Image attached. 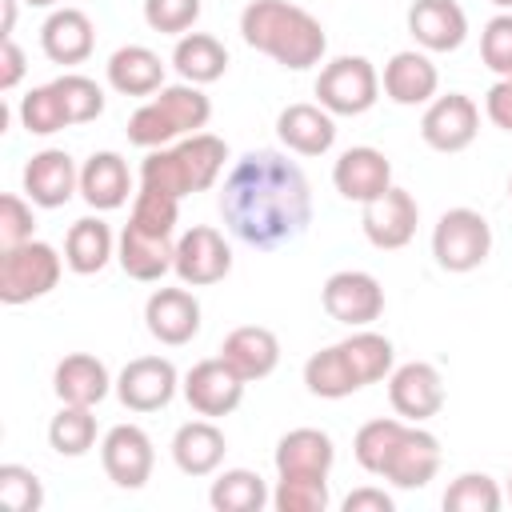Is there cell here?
Listing matches in <instances>:
<instances>
[{"label":"cell","instance_id":"cell-3","mask_svg":"<svg viewBox=\"0 0 512 512\" xmlns=\"http://www.w3.org/2000/svg\"><path fill=\"white\" fill-rule=\"evenodd\" d=\"M176 216H180V200L156 188H140L132 200V216L120 232V248L116 260L120 268L140 280L152 284L172 268L176 256Z\"/></svg>","mask_w":512,"mask_h":512},{"label":"cell","instance_id":"cell-16","mask_svg":"<svg viewBox=\"0 0 512 512\" xmlns=\"http://www.w3.org/2000/svg\"><path fill=\"white\" fill-rule=\"evenodd\" d=\"M416 224H420V204H416L412 192H404L396 184L384 196L368 200L364 212H360V228H364L368 244L372 248H384V252L404 248L416 236Z\"/></svg>","mask_w":512,"mask_h":512},{"label":"cell","instance_id":"cell-41","mask_svg":"<svg viewBox=\"0 0 512 512\" xmlns=\"http://www.w3.org/2000/svg\"><path fill=\"white\" fill-rule=\"evenodd\" d=\"M56 88H60V96H64V108H68L72 124H88V120H96V116L104 112V88H100L92 76H84V72H64V76H56Z\"/></svg>","mask_w":512,"mask_h":512},{"label":"cell","instance_id":"cell-51","mask_svg":"<svg viewBox=\"0 0 512 512\" xmlns=\"http://www.w3.org/2000/svg\"><path fill=\"white\" fill-rule=\"evenodd\" d=\"M492 4H496L500 12H512V0H492Z\"/></svg>","mask_w":512,"mask_h":512},{"label":"cell","instance_id":"cell-47","mask_svg":"<svg viewBox=\"0 0 512 512\" xmlns=\"http://www.w3.org/2000/svg\"><path fill=\"white\" fill-rule=\"evenodd\" d=\"M484 116H488L496 128L512 132V76H508V80H496V84L488 88V96H484Z\"/></svg>","mask_w":512,"mask_h":512},{"label":"cell","instance_id":"cell-46","mask_svg":"<svg viewBox=\"0 0 512 512\" xmlns=\"http://www.w3.org/2000/svg\"><path fill=\"white\" fill-rule=\"evenodd\" d=\"M24 72H28L24 48H20L12 36H4V40H0V92H12V88L24 80Z\"/></svg>","mask_w":512,"mask_h":512},{"label":"cell","instance_id":"cell-45","mask_svg":"<svg viewBox=\"0 0 512 512\" xmlns=\"http://www.w3.org/2000/svg\"><path fill=\"white\" fill-rule=\"evenodd\" d=\"M144 20L152 32L184 36L200 20V0H144Z\"/></svg>","mask_w":512,"mask_h":512},{"label":"cell","instance_id":"cell-49","mask_svg":"<svg viewBox=\"0 0 512 512\" xmlns=\"http://www.w3.org/2000/svg\"><path fill=\"white\" fill-rule=\"evenodd\" d=\"M0 4H4V20H0V40H4L16 28V0H0Z\"/></svg>","mask_w":512,"mask_h":512},{"label":"cell","instance_id":"cell-33","mask_svg":"<svg viewBox=\"0 0 512 512\" xmlns=\"http://www.w3.org/2000/svg\"><path fill=\"white\" fill-rule=\"evenodd\" d=\"M340 352H344L352 376L360 380V388L384 380V376L396 368V348H392V340L380 336V332H372V328H356L352 336H344V340H340Z\"/></svg>","mask_w":512,"mask_h":512},{"label":"cell","instance_id":"cell-29","mask_svg":"<svg viewBox=\"0 0 512 512\" xmlns=\"http://www.w3.org/2000/svg\"><path fill=\"white\" fill-rule=\"evenodd\" d=\"M224 452H228V440L208 416L180 424L172 436V460L184 476H212L224 464Z\"/></svg>","mask_w":512,"mask_h":512},{"label":"cell","instance_id":"cell-21","mask_svg":"<svg viewBox=\"0 0 512 512\" xmlns=\"http://www.w3.org/2000/svg\"><path fill=\"white\" fill-rule=\"evenodd\" d=\"M408 32L424 52H456L468 40V16L456 0H416L408 8Z\"/></svg>","mask_w":512,"mask_h":512},{"label":"cell","instance_id":"cell-10","mask_svg":"<svg viewBox=\"0 0 512 512\" xmlns=\"http://www.w3.org/2000/svg\"><path fill=\"white\" fill-rule=\"evenodd\" d=\"M320 304H324V312L332 320H340L348 328H368L384 312V288H380V280L372 272L344 268V272H332L324 280Z\"/></svg>","mask_w":512,"mask_h":512},{"label":"cell","instance_id":"cell-36","mask_svg":"<svg viewBox=\"0 0 512 512\" xmlns=\"http://www.w3.org/2000/svg\"><path fill=\"white\" fill-rule=\"evenodd\" d=\"M16 112H20L24 132H32V136H52L60 128H72V116L64 108V96H60L56 80L52 84H36L32 92H24Z\"/></svg>","mask_w":512,"mask_h":512},{"label":"cell","instance_id":"cell-30","mask_svg":"<svg viewBox=\"0 0 512 512\" xmlns=\"http://www.w3.org/2000/svg\"><path fill=\"white\" fill-rule=\"evenodd\" d=\"M108 84L120 96H156L164 88V60L144 44H124L108 56Z\"/></svg>","mask_w":512,"mask_h":512},{"label":"cell","instance_id":"cell-42","mask_svg":"<svg viewBox=\"0 0 512 512\" xmlns=\"http://www.w3.org/2000/svg\"><path fill=\"white\" fill-rule=\"evenodd\" d=\"M0 504L8 512H36L44 504L40 476L24 464H0Z\"/></svg>","mask_w":512,"mask_h":512},{"label":"cell","instance_id":"cell-4","mask_svg":"<svg viewBox=\"0 0 512 512\" xmlns=\"http://www.w3.org/2000/svg\"><path fill=\"white\" fill-rule=\"evenodd\" d=\"M224 160H228V144L220 136L192 132L176 144L152 148L140 160V188H156V192L184 200L192 192H208L216 176L224 172Z\"/></svg>","mask_w":512,"mask_h":512},{"label":"cell","instance_id":"cell-9","mask_svg":"<svg viewBox=\"0 0 512 512\" xmlns=\"http://www.w3.org/2000/svg\"><path fill=\"white\" fill-rule=\"evenodd\" d=\"M172 272H176L180 284H188V288L220 284V280L232 272V248H228L224 232L212 228V224H192V228L176 240Z\"/></svg>","mask_w":512,"mask_h":512},{"label":"cell","instance_id":"cell-38","mask_svg":"<svg viewBox=\"0 0 512 512\" xmlns=\"http://www.w3.org/2000/svg\"><path fill=\"white\" fill-rule=\"evenodd\" d=\"M404 428H408V420H400V416L368 420V424L356 432V440H352V456H356V464H360L364 472L380 476V468H384V460L392 456V448H396V440H400Z\"/></svg>","mask_w":512,"mask_h":512},{"label":"cell","instance_id":"cell-39","mask_svg":"<svg viewBox=\"0 0 512 512\" xmlns=\"http://www.w3.org/2000/svg\"><path fill=\"white\" fill-rule=\"evenodd\" d=\"M500 504H504L500 484L488 472H460L444 488V508L448 512H500Z\"/></svg>","mask_w":512,"mask_h":512},{"label":"cell","instance_id":"cell-27","mask_svg":"<svg viewBox=\"0 0 512 512\" xmlns=\"http://www.w3.org/2000/svg\"><path fill=\"white\" fill-rule=\"evenodd\" d=\"M276 476H328L336 464V444L320 428H292L276 440Z\"/></svg>","mask_w":512,"mask_h":512},{"label":"cell","instance_id":"cell-24","mask_svg":"<svg viewBox=\"0 0 512 512\" xmlns=\"http://www.w3.org/2000/svg\"><path fill=\"white\" fill-rule=\"evenodd\" d=\"M220 356L232 364V372L240 380L252 384V380H264V376L276 372V364H280V340L264 324H244V328H232L224 336Z\"/></svg>","mask_w":512,"mask_h":512},{"label":"cell","instance_id":"cell-1","mask_svg":"<svg viewBox=\"0 0 512 512\" xmlns=\"http://www.w3.org/2000/svg\"><path fill=\"white\" fill-rule=\"evenodd\" d=\"M220 220L248 248H280L312 224L308 176L272 148L244 152L224 176Z\"/></svg>","mask_w":512,"mask_h":512},{"label":"cell","instance_id":"cell-15","mask_svg":"<svg viewBox=\"0 0 512 512\" xmlns=\"http://www.w3.org/2000/svg\"><path fill=\"white\" fill-rule=\"evenodd\" d=\"M176 388H180L176 364L164 356H136L116 376V396L128 412H160L172 404Z\"/></svg>","mask_w":512,"mask_h":512},{"label":"cell","instance_id":"cell-48","mask_svg":"<svg viewBox=\"0 0 512 512\" xmlns=\"http://www.w3.org/2000/svg\"><path fill=\"white\" fill-rule=\"evenodd\" d=\"M344 512H392V496L384 488H356L344 496Z\"/></svg>","mask_w":512,"mask_h":512},{"label":"cell","instance_id":"cell-50","mask_svg":"<svg viewBox=\"0 0 512 512\" xmlns=\"http://www.w3.org/2000/svg\"><path fill=\"white\" fill-rule=\"evenodd\" d=\"M24 4H32V8H52V4H60V0H24Z\"/></svg>","mask_w":512,"mask_h":512},{"label":"cell","instance_id":"cell-7","mask_svg":"<svg viewBox=\"0 0 512 512\" xmlns=\"http://www.w3.org/2000/svg\"><path fill=\"white\" fill-rule=\"evenodd\" d=\"M492 252V224L476 208H448L432 228V256L444 272H472Z\"/></svg>","mask_w":512,"mask_h":512},{"label":"cell","instance_id":"cell-22","mask_svg":"<svg viewBox=\"0 0 512 512\" xmlns=\"http://www.w3.org/2000/svg\"><path fill=\"white\" fill-rule=\"evenodd\" d=\"M40 48L52 64H84L96 48V28L88 20V12L80 8H52V16L40 24Z\"/></svg>","mask_w":512,"mask_h":512},{"label":"cell","instance_id":"cell-32","mask_svg":"<svg viewBox=\"0 0 512 512\" xmlns=\"http://www.w3.org/2000/svg\"><path fill=\"white\" fill-rule=\"evenodd\" d=\"M112 248H116L112 228L100 216H80L64 236V264L76 276H92L112 260Z\"/></svg>","mask_w":512,"mask_h":512},{"label":"cell","instance_id":"cell-12","mask_svg":"<svg viewBox=\"0 0 512 512\" xmlns=\"http://www.w3.org/2000/svg\"><path fill=\"white\" fill-rule=\"evenodd\" d=\"M100 464H104V476L116 484V488H144L148 476H152V464H156V448H152V436L140 428V424H116L104 432L100 440Z\"/></svg>","mask_w":512,"mask_h":512},{"label":"cell","instance_id":"cell-40","mask_svg":"<svg viewBox=\"0 0 512 512\" xmlns=\"http://www.w3.org/2000/svg\"><path fill=\"white\" fill-rule=\"evenodd\" d=\"M276 512H324L328 508V476H280L272 492Z\"/></svg>","mask_w":512,"mask_h":512},{"label":"cell","instance_id":"cell-43","mask_svg":"<svg viewBox=\"0 0 512 512\" xmlns=\"http://www.w3.org/2000/svg\"><path fill=\"white\" fill-rule=\"evenodd\" d=\"M480 60L500 80L512 76V12H496L480 32Z\"/></svg>","mask_w":512,"mask_h":512},{"label":"cell","instance_id":"cell-44","mask_svg":"<svg viewBox=\"0 0 512 512\" xmlns=\"http://www.w3.org/2000/svg\"><path fill=\"white\" fill-rule=\"evenodd\" d=\"M32 232H36L32 200H24V196H16V192H4V196H0V252L28 244Z\"/></svg>","mask_w":512,"mask_h":512},{"label":"cell","instance_id":"cell-11","mask_svg":"<svg viewBox=\"0 0 512 512\" xmlns=\"http://www.w3.org/2000/svg\"><path fill=\"white\" fill-rule=\"evenodd\" d=\"M388 404L400 420L424 424L444 408V376L428 360H408L388 372Z\"/></svg>","mask_w":512,"mask_h":512},{"label":"cell","instance_id":"cell-13","mask_svg":"<svg viewBox=\"0 0 512 512\" xmlns=\"http://www.w3.org/2000/svg\"><path fill=\"white\" fill-rule=\"evenodd\" d=\"M244 384L248 380H240L224 356H208V360H200V364H192L184 372V384L180 388H184V400H188V408L196 416L216 420V416H228V412L240 408Z\"/></svg>","mask_w":512,"mask_h":512},{"label":"cell","instance_id":"cell-23","mask_svg":"<svg viewBox=\"0 0 512 512\" xmlns=\"http://www.w3.org/2000/svg\"><path fill=\"white\" fill-rule=\"evenodd\" d=\"M276 136L296 156H324L336 144V120L320 104H288L276 116Z\"/></svg>","mask_w":512,"mask_h":512},{"label":"cell","instance_id":"cell-34","mask_svg":"<svg viewBox=\"0 0 512 512\" xmlns=\"http://www.w3.org/2000/svg\"><path fill=\"white\" fill-rule=\"evenodd\" d=\"M208 504L216 512H260L264 504H272V492L264 484L260 472L252 468H228L212 480L208 488Z\"/></svg>","mask_w":512,"mask_h":512},{"label":"cell","instance_id":"cell-14","mask_svg":"<svg viewBox=\"0 0 512 512\" xmlns=\"http://www.w3.org/2000/svg\"><path fill=\"white\" fill-rule=\"evenodd\" d=\"M480 132V108L464 92L432 96L420 116V136L436 152H464Z\"/></svg>","mask_w":512,"mask_h":512},{"label":"cell","instance_id":"cell-20","mask_svg":"<svg viewBox=\"0 0 512 512\" xmlns=\"http://www.w3.org/2000/svg\"><path fill=\"white\" fill-rule=\"evenodd\" d=\"M144 324L160 344L180 348L200 332V300L188 292V284L184 288H156L144 304Z\"/></svg>","mask_w":512,"mask_h":512},{"label":"cell","instance_id":"cell-53","mask_svg":"<svg viewBox=\"0 0 512 512\" xmlns=\"http://www.w3.org/2000/svg\"><path fill=\"white\" fill-rule=\"evenodd\" d=\"M508 496H512V472H508Z\"/></svg>","mask_w":512,"mask_h":512},{"label":"cell","instance_id":"cell-2","mask_svg":"<svg viewBox=\"0 0 512 512\" xmlns=\"http://www.w3.org/2000/svg\"><path fill=\"white\" fill-rule=\"evenodd\" d=\"M240 36L248 48L272 56L280 68L304 72L328 52L324 24L292 0H252L240 12Z\"/></svg>","mask_w":512,"mask_h":512},{"label":"cell","instance_id":"cell-19","mask_svg":"<svg viewBox=\"0 0 512 512\" xmlns=\"http://www.w3.org/2000/svg\"><path fill=\"white\" fill-rule=\"evenodd\" d=\"M436 472H440V440L420 424H408L400 432L392 456L380 468V476L396 488H424Z\"/></svg>","mask_w":512,"mask_h":512},{"label":"cell","instance_id":"cell-8","mask_svg":"<svg viewBox=\"0 0 512 512\" xmlns=\"http://www.w3.org/2000/svg\"><path fill=\"white\" fill-rule=\"evenodd\" d=\"M380 76L368 56H336L316 76V100L332 116H360L376 104Z\"/></svg>","mask_w":512,"mask_h":512},{"label":"cell","instance_id":"cell-37","mask_svg":"<svg viewBox=\"0 0 512 512\" xmlns=\"http://www.w3.org/2000/svg\"><path fill=\"white\" fill-rule=\"evenodd\" d=\"M48 444L60 456H84L96 444V416L84 404H60V412L48 420Z\"/></svg>","mask_w":512,"mask_h":512},{"label":"cell","instance_id":"cell-5","mask_svg":"<svg viewBox=\"0 0 512 512\" xmlns=\"http://www.w3.org/2000/svg\"><path fill=\"white\" fill-rule=\"evenodd\" d=\"M212 100L200 92V84H164L148 104H140L128 120V144L136 148H164L180 136H192L208 124Z\"/></svg>","mask_w":512,"mask_h":512},{"label":"cell","instance_id":"cell-17","mask_svg":"<svg viewBox=\"0 0 512 512\" xmlns=\"http://www.w3.org/2000/svg\"><path fill=\"white\" fill-rule=\"evenodd\" d=\"M332 184L344 200L368 204L376 196H384L392 188V164L380 148L372 144H356L348 152H340V160L332 164Z\"/></svg>","mask_w":512,"mask_h":512},{"label":"cell","instance_id":"cell-31","mask_svg":"<svg viewBox=\"0 0 512 512\" xmlns=\"http://www.w3.org/2000/svg\"><path fill=\"white\" fill-rule=\"evenodd\" d=\"M172 68L184 84H212L228 72V48L208 32H184L172 48Z\"/></svg>","mask_w":512,"mask_h":512},{"label":"cell","instance_id":"cell-18","mask_svg":"<svg viewBox=\"0 0 512 512\" xmlns=\"http://www.w3.org/2000/svg\"><path fill=\"white\" fill-rule=\"evenodd\" d=\"M80 192V168L64 148H44L24 164V196L36 208H64Z\"/></svg>","mask_w":512,"mask_h":512},{"label":"cell","instance_id":"cell-28","mask_svg":"<svg viewBox=\"0 0 512 512\" xmlns=\"http://www.w3.org/2000/svg\"><path fill=\"white\" fill-rule=\"evenodd\" d=\"M128 192H132V172H128L120 152L104 148V152H92L84 160V168H80V196H84L88 208L112 212V208H120L128 200Z\"/></svg>","mask_w":512,"mask_h":512},{"label":"cell","instance_id":"cell-26","mask_svg":"<svg viewBox=\"0 0 512 512\" xmlns=\"http://www.w3.org/2000/svg\"><path fill=\"white\" fill-rule=\"evenodd\" d=\"M116 388V380L108 376L104 360H96L92 352H72L56 364L52 372V392L60 396V404H84L96 408L108 392Z\"/></svg>","mask_w":512,"mask_h":512},{"label":"cell","instance_id":"cell-52","mask_svg":"<svg viewBox=\"0 0 512 512\" xmlns=\"http://www.w3.org/2000/svg\"><path fill=\"white\" fill-rule=\"evenodd\" d=\"M508 200H512V176H508Z\"/></svg>","mask_w":512,"mask_h":512},{"label":"cell","instance_id":"cell-35","mask_svg":"<svg viewBox=\"0 0 512 512\" xmlns=\"http://www.w3.org/2000/svg\"><path fill=\"white\" fill-rule=\"evenodd\" d=\"M304 384L320 400H344V396L360 392V380L352 376L340 344H328V348H320V352H312L304 360Z\"/></svg>","mask_w":512,"mask_h":512},{"label":"cell","instance_id":"cell-25","mask_svg":"<svg viewBox=\"0 0 512 512\" xmlns=\"http://www.w3.org/2000/svg\"><path fill=\"white\" fill-rule=\"evenodd\" d=\"M384 96L392 100V104H400V108H416V104H428L432 96H436V88H440V72H436V64L424 56V52H416V48H404V52H396L388 64H384Z\"/></svg>","mask_w":512,"mask_h":512},{"label":"cell","instance_id":"cell-6","mask_svg":"<svg viewBox=\"0 0 512 512\" xmlns=\"http://www.w3.org/2000/svg\"><path fill=\"white\" fill-rule=\"evenodd\" d=\"M60 272H64V260L44 240L8 248V252H0V300L4 304L40 300L60 284Z\"/></svg>","mask_w":512,"mask_h":512}]
</instances>
